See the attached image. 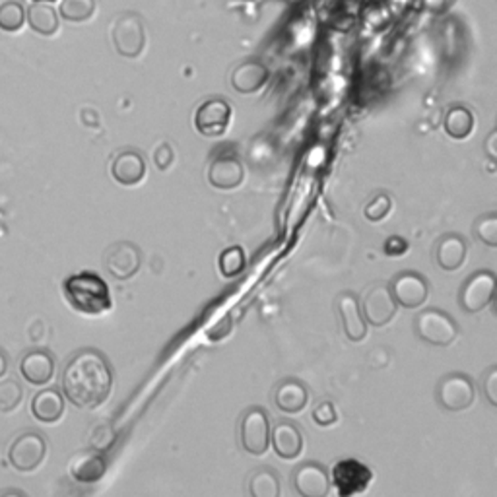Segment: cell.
Returning <instances> with one entry per match:
<instances>
[{
	"label": "cell",
	"instance_id": "obj_1",
	"mask_svg": "<svg viewBox=\"0 0 497 497\" xmlns=\"http://www.w3.org/2000/svg\"><path fill=\"white\" fill-rule=\"evenodd\" d=\"M113 389V372L97 350H80L63 372V393L70 404L82 410L102 406Z\"/></svg>",
	"mask_w": 497,
	"mask_h": 497
},
{
	"label": "cell",
	"instance_id": "obj_2",
	"mask_svg": "<svg viewBox=\"0 0 497 497\" xmlns=\"http://www.w3.org/2000/svg\"><path fill=\"white\" fill-rule=\"evenodd\" d=\"M66 302L82 315L99 317L113 307L107 282L90 271H82L68 276L63 283Z\"/></svg>",
	"mask_w": 497,
	"mask_h": 497
},
{
	"label": "cell",
	"instance_id": "obj_3",
	"mask_svg": "<svg viewBox=\"0 0 497 497\" xmlns=\"http://www.w3.org/2000/svg\"><path fill=\"white\" fill-rule=\"evenodd\" d=\"M416 336L432 346H451L459 336V324L442 309H423L414 319Z\"/></svg>",
	"mask_w": 497,
	"mask_h": 497
},
{
	"label": "cell",
	"instance_id": "obj_4",
	"mask_svg": "<svg viewBox=\"0 0 497 497\" xmlns=\"http://www.w3.org/2000/svg\"><path fill=\"white\" fill-rule=\"evenodd\" d=\"M271 418H268L266 410L253 406L239 423V442L253 457H263V454L271 447Z\"/></svg>",
	"mask_w": 497,
	"mask_h": 497
},
{
	"label": "cell",
	"instance_id": "obj_5",
	"mask_svg": "<svg viewBox=\"0 0 497 497\" xmlns=\"http://www.w3.org/2000/svg\"><path fill=\"white\" fill-rule=\"evenodd\" d=\"M111 39L115 51L124 59H136L146 45V27L140 16L133 12L121 14L111 25Z\"/></svg>",
	"mask_w": 497,
	"mask_h": 497
},
{
	"label": "cell",
	"instance_id": "obj_6",
	"mask_svg": "<svg viewBox=\"0 0 497 497\" xmlns=\"http://www.w3.org/2000/svg\"><path fill=\"white\" fill-rule=\"evenodd\" d=\"M373 482V472L365 462L358 459L336 461L331 472V484L340 497H352L363 493Z\"/></svg>",
	"mask_w": 497,
	"mask_h": 497
},
{
	"label": "cell",
	"instance_id": "obj_7",
	"mask_svg": "<svg viewBox=\"0 0 497 497\" xmlns=\"http://www.w3.org/2000/svg\"><path fill=\"white\" fill-rule=\"evenodd\" d=\"M476 399L472 379L464 373H449L435 387V401L447 412H462Z\"/></svg>",
	"mask_w": 497,
	"mask_h": 497
},
{
	"label": "cell",
	"instance_id": "obj_8",
	"mask_svg": "<svg viewBox=\"0 0 497 497\" xmlns=\"http://www.w3.org/2000/svg\"><path fill=\"white\" fill-rule=\"evenodd\" d=\"M47 454V442L39 432H24L8 449V461L18 472H34Z\"/></svg>",
	"mask_w": 497,
	"mask_h": 497
},
{
	"label": "cell",
	"instance_id": "obj_9",
	"mask_svg": "<svg viewBox=\"0 0 497 497\" xmlns=\"http://www.w3.org/2000/svg\"><path fill=\"white\" fill-rule=\"evenodd\" d=\"M232 123V105L222 97L206 99L194 113V129L206 138H218L225 134Z\"/></svg>",
	"mask_w": 497,
	"mask_h": 497
},
{
	"label": "cell",
	"instance_id": "obj_10",
	"mask_svg": "<svg viewBox=\"0 0 497 497\" xmlns=\"http://www.w3.org/2000/svg\"><path fill=\"white\" fill-rule=\"evenodd\" d=\"M495 274L492 271H478L468 278L459 292V303L466 313H480L493 302Z\"/></svg>",
	"mask_w": 497,
	"mask_h": 497
},
{
	"label": "cell",
	"instance_id": "obj_11",
	"mask_svg": "<svg viewBox=\"0 0 497 497\" xmlns=\"http://www.w3.org/2000/svg\"><path fill=\"white\" fill-rule=\"evenodd\" d=\"M391 293L399 307L404 309H420L428 302L430 286L428 280L414 271L399 273L391 282Z\"/></svg>",
	"mask_w": 497,
	"mask_h": 497
},
{
	"label": "cell",
	"instance_id": "obj_12",
	"mask_svg": "<svg viewBox=\"0 0 497 497\" xmlns=\"http://www.w3.org/2000/svg\"><path fill=\"white\" fill-rule=\"evenodd\" d=\"M360 307L365 323L375 326V329L387 326L394 319L396 311H399V305H396L391 290L387 286H381V283L365 292Z\"/></svg>",
	"mask_w": 497,
	"mask_h": 497
},
{
	"label": "cell",
	"instance_id": "obj_13",
	"mask_svg": "<svg viewBox=\"0 0 497 497\" xmlns=\"http://www.w3.org/2000/svg\"><path fill=\"white\" fill-rule=\"evenodd\" d=\"M293 490L302 497H324L331 492V476L319 462H303L292 474Z\"/></svg>",
	"mask_w": 497,
	"mask_h": 497
},
{
	"label": "cell",
	"instance_id": "obj_14",
	"mask_svg": "<svg viewBox=\"0 0 497 497\" xmlns=\"http://www.w3.org/2000/svg\"><path fill=\"white\" fill-rule=\"evenodd\" d=\"M104 261H105L107 273L115 280L124 282L138 273L140 263H142V254H140L138 247L129 244V241H119V244L111 245L107 249Z\"/></svg>",
	"mask_w": 497,
	"mask_h": 497
},
{
	"label": "cell",
	"instance_id": "obj_15",
	"mask_svg": "<svg viewBox=\"0 0 497 497\" xmlns=\"http://www.w3.org/2000/svg\"><path fill=\"white\" fill-rule=\"evenodd\" d=\"M336 311L340 317V324H343V331L352 343H362L367 336V323L363 319L362 307L356 293L343 292L336 297Z\"/></svg>",
	"mask_w": 497,
	"mask_h": 497
},
{
	"label": "cell",
	"instance_id": "obj_16",
	"mask_svg": "<svg viewBox=\"0 0 497 497\" xmlns=\"http://www.w3.org/2000/svg\"><path fill=\"white\" fill-rule=\"evenodd\" d=\"M22 377L34 387H45L55 377V358L47 350H30L20 362Z\"/></svg>",
	"mask_w": 497,
	"mask_h": 497
},
{
	"label": "cell",
	"instance_id": "obj_17",
	"mask_svg": "<svg viewBox=\"0 0 497 497\" xmlns=\"http://www.w3.org/2000/svg\"><path fill=\"white\" fill-rule=\"evenodd\" d=\"M111 177L123 187H136L146 177V162L134 150L119 152L111 162Z\"/></svg>",
	"mask_w": 497,
	"mask_h": 497
},
{
	"label": "cell",
	"instance_id": "obj_18",
	"mask_svg": "<svg viewBox=\"0 0 497 497\" xmlns=\"http://www.w3.org/2000/svg\"><path fill=\"white\" fill-rule=\"evenodd\" d=\"M245 179V169L235 155H220L208 167V183L220 191H234Z\"/></svg>",
	"mask_w": 497,
	"mask_h": 497
},
{
	"label": "cell",
	"instance_id": "obj_19",
	"mask_svg": "<svg viewBox=\"0 0 497 497\" xmlns=\"http://www.w3.org/2000/svg\"><path fill=\"white\" fill-rule=\"evenodd\" d=\"M268 78H271V73H268V68L263 63L247 61L232 70L230 86L241 95H251L261 92L266 86Z\"/></svg>",
	"mask_w": 497,
	"mask_h": 497
},
{
	"label": "cell",
	"instance_id": "obj_20",
	"mask_svg": "<svg viewBox=\"0 0 497 497\" xmlns=\"http://www.w3.org/2000/svg\"><path fill=\"white\" fill-rule=\"evenodd\" d=\"M70 476L78 484H95L107 472V461L102 452L97 451H84L70 461Z\"/></svg>",
	"mask_w": 497,
	"mask_h": 497
},
{
	"label": "cell",
	"instance_id": "obj_21",
	"mask_svg": "<svg viewBox=\"0 0 497 497\" xmlns=\"http://www.w3.org/2000/svg\"><path fill=\"white\" fill-rule=\"evenodd\" d=\"M271 443L276 454L283 461H293L303 451V435L295 423L278 422L271 430Z\"/></svg>",
	"mask_w": 497,
	"mask_h": 497
},
{
	"label": "cell",
	"instance_id": "obj_22",
	"mask_svg": "<svg viewBox=\"0 0 497 497\" xmlns=\"http://www.w3.org/2000/svg\"><path fill=\"white\" fill-rule=\"evenodd\" d=\"M468 257V244L459 234H447L437 241L435 261L447 273L459 271Z\"/></svg>",
	"mask_w": 497,
	"mask_h": 497
},
{
	"label": "cell",
	"instance_id": "obj_23",
	"mask_svg": "<svg viewBox=\"0 0 497 497\" xmlns=\"http://www.w3.org/2000/svg\"><path fill=\"white\" fill-rule=\"evenodd\" d=\"M309 403V391L302 381L286 379L282 381L274 393V404L283 414H300Z\"/></svg>",
	"mask_w": 497,
	"mask_h": 497
},
{
	"label": "cell",
	"instance_id": "obj_24",
	"mask_svg": "<svg viewBox=\"0 0 497 497\" xmlns=\"http://www.w3.org/2000/svg\"><path fill=\"white\" fill-rule=\"evenodd\" d=\"M65 396L59 389L49 387V389H41L32 401V414L35 420L44 422V423H55L59 422L65 414Z\"/></svg>",
	"mask_w": 497,
	"mask_h": 497
},
{
	"label": "cell",
	"instance_id": "obj_25",
	"mask_svg": "<svg viewBox=\"0 0 497 497\" xmlns=\"http://www.w3.org/2000/svg\"><path fill=\"white\" fill-rule=\"evenodd\" d=\"M25 20L39 35H55L59 32V12L49 3H34L27 6Z\"/></svg>",
	"mask_w": 497,
	"mask_h": 497
},
{
	"label": "cell",
	"instance_id": "obj_26",
	"mask_svg": "<svg viewBox=\"0 0 497 497\" xmlns=\"http://www.w3.org/2000/svg\"><path fill=\"white\" fill-rule=\"evenodd\" d=\"M445 134L452 140H466L474 131V115L472 111L462 105H454L445 113L443 119Z\"/></svg>",
	"mask_w": 497,
	"mask_h": 497
},
{
	"label": "cell",
	"instance_id": "obj_27",
	"mask_svg": "<svg viewBox=\"0 0 497 497\" xmlns=\"http://www.w3.org/2000/svg\"><path fill=\"white\" fill-rule=\"evenodd\" d=\"M218 268H220V274L225 280H234V278H239L241 274H244L245 268H247V257H245L244 247L234 245V247L224 249L220 253Z\"/></svg>",
	"mask_w": 497,
	"mask_h": 497
},
{
	"label": "cell",
	"instance_id": "obj_28",
	"mask_svg": "<svg viewBox=\"0 0 497 497\" xmlns=\"http://www.w3.org/2000/svg\"><path fill=\"white\" fill-rule=\"evenodd\" d=\"M249 493L253 497H280L282 486L271 468H261L249 478Z\"/></svg>",
	"mask_w": 497,
	"mask_h": 497
},
{
	"label": "cell",
	"instance_id": "obj_29",
	"mask_svg": "<svg viewBox=\"0 0 497 497\" xmlns=\"http://www.w3.org/2000/svg\"><path fill=\"white\" fill-rule=\"evenodd\" d=\"M95 0H61L59 16L66 22H88L95 14Z\"/></svg>",
	"mask_w": 497,
	"mask_h": 497
},
{
	"label": "cell",
	"instance_id": "obj_30",
	"mask_svg": "<svg viewBox=\"0 0 497 497\" xmlns=\"http://www.w3.org/2000/svg\"><path fill=\"white\" fill-rule=\"evenodd\" d=\"M25 22V8L20 0H3L0 3V30L14 34Z\"/></svg>",
	"mask_w": 497,
	"mask_h": 497
},
{
	"label": "cell",
	"instance_id": "obj_31",
	"mask_svg": "<svg viewBox=\"0 0 497 497\" xmlns=\"http://www.w3.org/2000/svg\"><path fill=\"white\" fill-rule=\"evenodd\" d=\"M24 389L16 379L0 381V412H12L22 404Z\"/></svg>",
	"mask_w": 497,
	"mask_h": 497
},
{
	"label": "cell",
	"instance_id": "obj_32",
	"mask_svg": "<svg viewBox=\"0 0 497 497\" xmlns=\"http://www.w3.org/2000/svg\"><path fill=\"white\" fill-rule=\"evenodd\" d=\"M474 235L490 249L497 247V214L495 212H490V214L480 216L474 224Z\"/></svg>",
	"mask_w": 497,
	"mask_h": 497
},
{
	"label": "cell",
	"instance_id": "obj_33",
	"mask_svg": "<svg viewBox=\"0 0 497 497\" xmlns=\"http://www.w3.org/2000/svg\"><path fill=\"white\" fill-rule=\"evenodd\" d=\"M391 210H393V198L385 193H379L367 203L363 214L369 222H381V220L387 218Z\"/></svg>",
	"mask_w": 497,
	"mask_h": 497
},
{
	"label": "cell",
	"instance_id": "obj_34",
	"mask_svg": "<svg viewBox=\"0 0 497 497\" xmlns=\"http://www.w3.org/2000/svg\"><path fill=\"white\" fill-rule=\"evenodd\" d=\"M234 329V323H232V315L230 313H224L218 323L206 326L204 331V336L210 340V343H220V340H224L225 336H230Z\"/></svg>",
	"mask_w": 497,
	"mask_h": 497
},
{
	"label": "cell",
	"instance_id": "obj_35",
	"mask_svg": "<svg viewBox=\"0 0 497 497\" xmlns=\"http://www.w3.org/2000/svg\"><path fill=\"white\" fill-rule=\"evenodd\" d=\"M313 420L321 428H329V425H334L338 422V412L331 401H323L321 404L315 406L313 410Z\"/></svg>",
	"mask_w": 497,
	"mask_h": 497
},
{
	"label": "cell",
	"instance_id": "obj_36",
	"mask_svg": "<svg viewBox=\"0 0 497 497\" xmlns=\"http://www.w3.org/2000/svg\"><path fill=\"white\" fill-rule=\"evenodd\" d=\"M482 387H484L486 399L492 406H497V367H490L486 375L482 377Z\"/></svg>",
	"mask_w": 497,
	"mask_h": 497
},
{
	"label": "cell",
	"instance_id": "obj_37",
	"mask_svg": "<svg viewBox=\"0 0 497 497\" xmlns=\"http://www.w3.org/2000/svg\"><path fill=\"white\" fill-rule=\"evenodd\" d=\"M383 251H385V254H389V257H403V254L408 253V241L401 235H393L385 241Z\"/></svg>",
	"mask_w": 497,
	"mask_h": 497
},
{
	"label": "cell",
	"instance_id": "obj_38",
	"mask_svg": "<svg viewBox=\"0 0 497 497\" xmlns=\"http://www.w3.org/2000/svg\"><path fill=\"white\" fill-rule=\"evenodd\" d=\"M154 164L158 165L162 169V172H165V169L174 164V150L169 148V144H165V142H164L162 146L155 148V152H154Z\"/></svg>",
	"mask_w": 497,
	"mask_h": 497
},
{
	"label": "cell",
	"instance_id": "obj_39",
	"mask_svg": "<svg viewBox=\"0 0 497 497\" xmlns=\"http://www.w3.org/2000/svg\"><path fill=\"white\" fill-rule=\"evenodd\" d=\"M8 372V356H6V352L0 348V379H3Z\"/></svg>",
	"mask_w": 497,
	"mask_h": 497
},
{
	"label": "cell",
	"instance_id": "obj_40",
	"mask_svg": "<svg viewBox=\"0 0 497 497\" xmlns=\"http://www.w3.org/2000/svg\"><path fill=\"white\" fill-rule=\"evenodd\" d=\"M495 138H497V133L493 131V133L488 136V140H486V152H488V155H490V160H495V150H493V142H495Z\"/></svg>",
	"mask_w": 497,
	"mask_h": 497
},
{
	"label": "cell",
	"instance_id": "obj_41",
	"mask_svg": "<svg viewBox=\"0 0 497 497\" xmlns=\"http://www.w3.org/2000/svg\"><path fill=\"white\" fill-rule=\"evenodd\" d=\"M34 3H55V0H34Z\"/></svg>",
	"mask_w": 497,
	"mask_h": 497
}]
</instances>
